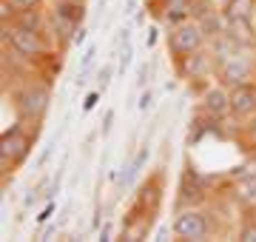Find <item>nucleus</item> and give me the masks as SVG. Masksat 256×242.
Instances as JSON below:
<instances>
[{"mask_svg":"<svg viewBox=\"0 0 256 242\" xmlns=\"http://www.w3.org/2000/svg\"><path fill=\"white\" fill-rule=\"evenodd\" d=\"M48 106H52V92H48L46 86H26L18 94V112L23 120L40 122L46 117Z\"/></svg>","mask_w":256,"mask_h":242,"instance_id":"f257e3e1","label":"nucleus"},{"mask_svg":"<svg viewBox=\"0 0 256 242\" xmlns=\"http://www.w3.org/2000/svg\"><path fill=\"white\" fill-rule=\"evenodd\" d=\"M28 154H32V134H26L20 126H12L0 137V160L9 168H18Z\"/></svg>","mask_w":256,"mask_h":242,"instance_id":"f03ea898","label":"nucleus"},{"mask_svg":"<svg viewBox=\"0 0 256 242\" xmlns=\"http://www.w3.org/2000/svg\"><path fill=\"white\" fill-rule=\"evenodd\" d=\"M6 40L14 54L20 57H28V60H37L48 52L46 40L40 38V32H28V28H18V26H6Z\"/></svg>","mask_w":256,"mask_h":242,"instance_id":"7ed1b4c3","label":"nucleus"},{"mask_svg":"<svg viewBox=\"0 0 256 242\" xmlns=\"http://www.w3.org/2000/svg\"><path fill=\"white\" fill-rule=\"evenodd\" d=\"M202 43H205V34H202L200 23H180L174 28V34L168 38V46H171V54L180 60V57H188L194 52H200Z\"/></svg>","mask_w":256,"mask_h":242,"instance_id":"20e7f679","label":"nucleus"},{"mask_svg":"<svg viewBox=\"0 0 256 242\" xmlns=\"http://www.w3.org/2000/svg\"><path fill=\"white\" fill-rule=\"evenodd\" d=\"M210 225L205 220V214L200 211H180V216L174 220V234L180 240H191V242H202L208 236Z\"/></svg>","mask_w":256,"mask_h":242,"instance_id":"39448f33","label":"nucleus"},{"mask_svg":"<svg viewBox=\"0 0 256 242\" xmlns=\"http://www.w3.org/2000/svg\"><path fill=\"white\" fill-rule=\"evenodd\" d=\"M220 77H222V83L225 86H248V83H254V68H250V63H248L245 57H230V60H225L222 63V72H220Z\"/></svg>","mask_w":256,"mask_h":242,"instance_id":"423d86ee","label":"nucleus"},{"mask_svg":"<svg viewBox=\"0 0 256 242\" xmlns=\"http://www.w3.org/2000/svg\"><path fill=\"white\" fill-rule=\"evenodd\" d=\"M202 112L208 114V117H214V120H222L230 112V92L225 86L205 88V94H202Z\"/></svg>","mask_w":256,"mask_h":242,"instance_id":"0eeeda50","label":"nucleus"},{"mask_svg":"<svg viewBox=\"0 0 256 242\" xmlns=\"http://www.w3.org/2000/svg\"><path fill=\"white\" fill-rule=\"evenodd\" d=\"M162 205V182H160V174H154L151 180H146L140 186V194H137V211L140 214H156V208Z\"/></svg>","mask_w":256,"mask_h":242,"instance_id":"6e6552de","label":"nucleus"},{"mask_svg":"<svg viewBox=\"0 0 256 242\" xmlns=\"http://www.w3.org/2000/svg\"><path fill=\"white\" fill-rule=\"evenodd\" d=\"M256 112V86H234L230 88V114L234 117H250Z\"/></svg>","mask_w":256,"mask_h":242,"instance_id":"1a4fd4ad","label":"nucleus"},{"mask_svg":"<svg viewBox=\"0 0 256 242\" xmlns=\"http://www.w3.org/2000/svg\"><path fill=\"white\" fill-rule=\"evenodd\" d=\"M202 194H205V180L196 174L194 166H188L182 174V182H180V202H200Z\"/></svg>","mask_w":256,"mask_h":242,"instance_id":"9d476101","label":"nucleus"},{"mask_svg":"<svg viewBox=\"0 0 256 242\" xmlns=\"http://www.w3.org/2000/svg\"><path fill=\"white\" fill-rule=\"evenodd\" d=\"M228 14H225V12H210V14H205V18H200V28H202V34H205V38L208 40H216L220 38V34H225V32H228Z\"/></svg>","mask_w":256,"mask_h":242,"instance_id":"9b49d317","label":"nucleus"},{"mask_svg":"<svg viewBox=\"0 0 256 242\" xmlns=\"http://www.w3.org/2000/svg\"><path fill=\"white\" fill-rule=\"evenodd\" d=\"M205 72H208V57L205 54L194 52V54H188V57H180V74L196 80V77H202Z\"/></svg>","mask_w":256,"mask_h":242,"instance_id":"f8f14e48","label":"nucleus"},{"mask_svg":"<svg viewBox=\"0 0 256 242\" xmlns=\"http://www.w3.org/2000/svg\"><path fill=\"white\" fill-rule=\"evenodd\" d=\"M228 34L236 40L242 48H248V46H254L256 43V32H254V26H250V20H230L228 23Z\"/></svg>","mask_w":256,"mask_h":242,"instance_id":"ddd939ff","label":"nucleus"},{"mask_svg":"<svg viewBox=\"0 0 256 242\" xmlns=\"http://www.w3.org/2000/svg\"><path fill=\"white\" fill-rule=\"evenodd\" d=\"M225 14L228 20H250L256 12V0H225Z\"/></svg>","mask_w":256,"mask_h":242,"instance_id":"4468645a","label":"nucleus"},{"mask_svg":"<svg viewBox=\"0 0 256 242\" xmlns=\"http://www.w3.org/2000/svg\"><path fill=\"white\" fill-rule=\"evenodd\" d=\"M12 26L18 28H28V32H43V14L37 9H18L14 20H12Z\"/></svg>","mask_w":256,"mask_h":242,"instance_id":"2eb2a0df","label":"nucleus"},{"mask_svg":"<svg viewBox=\"0 0 256 242\" xmlns=\"http://www.w3.org/2000/svg\"><path fill=\"white\" fill-rule=\"evenodd\" d=\"M146 160H148V148H140V154H134V157H131V162L126 166V174H122V180H120V186H122V188L134 186L137 174L142 171V166H146Z\"/></svg>","mask_w":256,"mask_h":242,"instance_id":"dca6fc26","label":"nucleus"},{"mask_svg":"<svg viewBox=\"0 0 256 242\" xmlns=\"http://www.w3.org/2000/svg\"><path fill=\"white\" fill-rule=\"evenodd\" d=\"M57 14H63L66 20H72L74 26H80L82 23V14H86V9H82V0H63V3H57Z\"/></svg>","mask_w":256,"mask_h":242,"instance_id":"f3484780","label":"nucleus"},{"mask_svg":"<svg viewBox=\"0 0 256 242\" xmlns=\"http://www.w3.org/2000/svg\"><path fill=\"white\" fill-rule=\"evenodd\" d=\"M94 57H97V43H88V48H86V54H82V60H80V80H77L80 86L86 83V77H88V72H92Z\"/></svg>","mask_w":256,"mask_h":242,"instance_id":"a211bd4d","label":"nucleus"},{"mask_svg":"<svg viewBox=\"0 0 256 242\" xmlns=\"http://www.w3.org/2000/svg\"><path fill=\"white\" fill-rule=\"evenodd\" d=\"M120 52V66H117V74L122 77L128 72V66H131V57H134V48H131V43L128 46H122V48H117Z\"/></svg>","mask_w":256,"mask_h":242,"instance_id":"6ab92c4d","label":"nucleus"},{"mask_svg":"<svg viewBox=\"0 0 256 242\" xmlns=\"http://www.w3.org/2000/svg\"><path fill=\"white\" fill-rule=\"evenodd\" d=\"M188 3H191V18H205V14H210V0H188Z\"/></svg>","mask_w":256,"mask_h":242,"instance_id":"aec40b11","label":"nucleus"},{"mask_svg":"<svg viewBox=\"0 0 256 242\" xmlns=\"http://www.w3.org/2000/svg\"><path fill=\"white\" fill-rule=\"evenodd\" d=\"M239 240H242V242H256V222H245V225H242Z\"/></svg>","mask_w":256,"mask_h":242,"instance_id":"412c9836","label":"nucleus"},{"mask_svg":"<svg viewBox=\"0 0 256 242\" xmlns=\"http://www.w3.org/2000/svg\"><path fill=\"white\" fill-rule=\"evenodd\" d=\"M52 216H54V202H48L46 208H43V211L37 214V225H46L48 220H52Z\"/></svg>","mask_w":256,"mask_h":242,"instance_id":"4be33fe9","label":"nucleus"},{"mask_svg":"<svg viewBox=\"0 0 256 242\" xmlns=\"http://www.w3.org/2000/svg\"><path fill=\"white\" fill-rule=\"evenodd\" d=\"M100 102V92H92V94H86V100H82V112H92L94 106Z\"/></svg>","mask_w":256,"mask_h":242,"instance_id":"5701e85b","label":"nucleus"},{"mask_svg":"<svg viewBox=\"0 0 256 242\" xmlns=\"http://www.w3.org/2000/svg\"><path fill=\"white\" fill-rule=\"evenodd\" d=\"M111 74H114V68H111V66H102V68H100V86H102V88L111 83Z\"/></svg>","mask_w":256,"mask_h":242,"instance_id":"b1692460","label":"nucleus"},{"mask_svg":"<svg viewBox=\"0 0 256 242\" xmlns=\"http://www.w3.org/2000/svg\"><path fill=\"white\" fill-rule=\"evenodd\" d=\"M14 3V9H37L40 6V0H12Z\"/></svg>","mask_w":256,"mask_h":242,"instance_id":"393cba45","label":"nucleus"},{"mask_svg":"<svg viewBox=\"0 0 256 242\" xmlns=\"http://www.w3.org/2000/svg\"><path fill=\"white\" fill-rule=\"evenodd\" d=\"M137 86H140V88H146V86H148V66H140V72H137Z\"/></svg>","mask_w":256,"mask_h":242,"instance_id":"a878e982","label":"nucleus"},{"mask_svg":"<svg viewBox=\"0 0 256 242\" xmlns=\"http://www.w3.org/2000/svg\"><path fill=\"white\" fill-rule=\"evenodd\" d=\"M151 100H154V94L142 92V97H140V112H148V108H151Z\"/></svg>","mask_w":256,"mask_h":242,"instance_id":"bb28decb","label":"nucleus"},{"mask_svg":"<svg viewBox=\"0 0 256 242\" xmlns=\"http://www.w3.org/2000/svg\"><path fill=\"white\" fill-rule=\"evenodd\" d=\"M111 122H114V112L106 114V120H102V134H108L111 131Z\"/></svg>","mask_w":256,"mask_h":242,"instance_id":"cd10ccee","label":"nucleus"},{"mask_svg":"<svg viewBox=\"0 0 256 242\" xmlns=\"http://www.w3.org/2000/svg\"><path fill=\"white\" fill-rule=\"evenodd\" d=\"M82 40H86V28H77V32H74V40H72V43H74V46H80Z\"/></svg>","mask_w":256,"mask_h":242,"instance_id":"c85d7f7f","label":"nucleus"},{"mask_svg":"<svg viewBox=\"0 0 256 242\" xmlns=\"http://www.w3.org/2000/svg\"><path fill=\"white\" fill-rule=\"evenodd\" d=\"M100 225H102V220H100V211H94V216H92V231H100Z\"/></svg>","mask_w":256,"mask_h":242,"instance_id":"c756f323","label":"nucleus"},{"mask_svg":"<svg viewBox=\"0 0 256 242\" xmlns=\"http://www.w3.org/2000/svg\"><path fill=\"white\" fill-rule=\"evenodd\" d=\"M248 134H250V137H256V112L250 114V122H248Z\"/></svg>","mask_w":256,"mask_h":242,"instance_id":"7c9ffc66","label":"nucleus"},{"mask_svg":"<svg viewBox=\"0 0 256 242\" xmlns=\"http://www.w3.org/2000/svg\"><path fill=\"white\" fill-rule=\"evenodd\" d=\"M100 240H102V242H108V240H111V225H102V231H100Z\"/></svg>","mask_w":256,"mask_h":242,"instance_id":"2f4dec72","label":"nucleus"},{"mask_svg":"<svg viewBox=\"0 0 256 242\" xmlns=\"http://www.w3.org/2000/svg\"><path fill=\"white\" fill-rule=\"evenodd\" d=\"M137 12V0H126V14H134Z\"/></svg>","mask_w":256,"mask_h":242,"instance_id":"473e14b6","label":"nucleus"},{"mask_svg":"<svg viewBox=\"0 0 256 242\" xmlns=\"http://www.w3.org/2000/svg\"><path fill=\"white\" fill-rule=\"evenodd\" d=\"M156 34H160L156 26H151V32H148V46H154V43H156Z\"/></svg>","mask_w":256,"mask_h":242,"instance_id":"72a5a7b5","label":"nucleus"},{"mask_svg":"<svg viewBox=\"0 0 256 242\" xmlns=\"http://www.w3.org/2000/svg\"><path fill=\"white\" fill-rule=\"evenodd\" d=\"M52 234H54V228H52V225H48L46 231H43V236H40V240H52Z\"/></svg>","mask_w":256,"mask_h":242,"instance_id":"f704fd0d","label":"nucleus"},{"mask_svg":"<svg viewBox=\"0 0 256 242\" xmlns=\"http://www.w3.org/2000/svg\"><path fill=\"white\" fill-rule=\"evenodd\" d=\"M151 3H160V6H162V3H168V0H151Z\"/></svg>","mask_w":256,"mask_h":242,"instance_id":"c9c22d12","label":"nucleus"}]
</instances>
